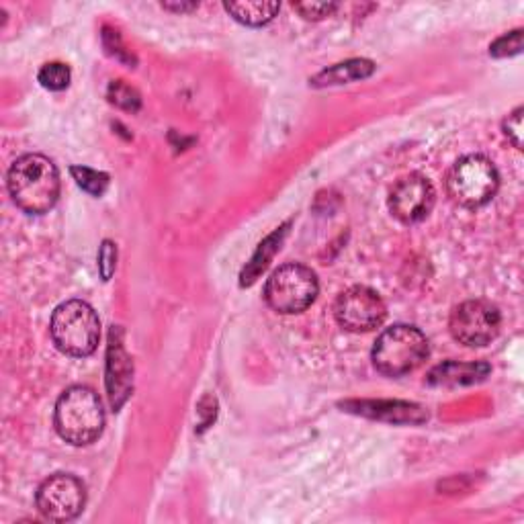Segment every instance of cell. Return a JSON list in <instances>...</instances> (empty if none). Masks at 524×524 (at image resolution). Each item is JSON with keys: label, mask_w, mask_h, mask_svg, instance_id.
I'll use <instances>...</instances> for the list:
<instances>
[{"label": "cell", "mask_w": 524, "mask_h": 524, "mask_svg": "<svg viewBox=\"0 0 524 524\" xmlns=\"http://www.w3.org/2000/svg\"><path fill=\"white\" fill-rule=\"evenodd\" d=\"M7 185L19 209L31 215H43L60 197V172L50 158L25 154L13 162Z\"/></svg>", "instance_id": "6da1fadb"}, {"label": "cell", "mask_w": 524, "mask_h": 524, "mask_svg": "<svg viewBox=\"0 0 524 524\" xmlns=\"http://www.w3.org/2000/svg\"><path fill=\"white\" fill-rule=\"evenodd\" d=\"M54 424L62 439L74 447L95 443L105 428L99 393L84 385L68 387L56 404Z\"/></svg>", "instance_id": "7a4b0ae2"}, {"label": "cell", "mask_w": 524, "mask_h": 524, "mask_svg": "<svg viewBox=\"0 0 524 524\" xmlns=\"http://www.w3.org/2000/svg\"><path fill=\"white\" fill-rule=\"evenodd\" d=\"M50 332L62 353L70 357H89L99 346L101 322L89 303L72 299L58 305Z\"/></svg>", "instance_id": "3957f363"}, {"label": "cell", "mask_w": 524, "mask_h": 524, "mask_svg": "<svg viewBox=\"0 0 524 524\" xmlns=\"http://www.w3.org/2000/svg\"><path fill=\"white\" fill-rule=\"evenodd\" d=\"M426 357V336L408 324L387 328L373 346V365L387 377H402L416 371Z\"/></svg>", "instance_id": "277c9868"}, {"label": "cell", "mask_w": 524, "mask_h": 524, "mask_svg": "<svg viewBox=\"0 0 524 524\" xmlns=\"http://www.w3.org/2000/svg\"><path fill=\"white\" fill-rule=\"evenodd\" d=\"M500 187V174L486 156H465L449 172V197L461 207L475 209L486 205Z\"/></svg>", "instance_id": "5b68a950"}, {"label": "cell", "mask_w": 524, "mask_h": 524, "mask_svg": "<svg viewBox=\"0 0 524 524\" xmlns=\"http://www.w3.org/2000/svg\"><path fill=\"white\" fill-rule=\"evenodd\" d=\"M318 291L316 273L297 262H289L279 267L267 281L265 299L279 314H299L316 301Z\"/></svg>", "instance_id": "8992f818"}, {"label": "cell", "mask_w": 524, "mask_h": 524, "mask_svg": "<svg viewBox=\"0 0 524 524\" xmlns=\"http://www.w3.org/2000/svg\"><path fill=\"white\" fill-rule=\"evenodd\" d=\"M502 326L500 310L486 299H469L453 310L449 330L459 344L486 346L498 334Z\"/></svg>", "instance_id": "52a82bcc"}, {"label": "cell", "mask_w": 524, "mask_h": 524, "mask_svg": "<svg viewBox=\"0 0 524 524\" xmlns=\"http://www.w3.org/2000/svg\"><path fill=\"white\" fill-rule=\"evenodd\" d=\"M37 508L52 522L74 520L86 504V488L72 473L50 475L37 490Z\"/></svg>", "instance_id": "ba28073f"}, {"label": "cell", "mask_w": 524, "mask_h": 524, "mask_svg": "<svg viewBox=\"0 0 524 524\" xmlns=\"http://www.w3.org/2000/svg\"><path fill=\"white\" fill-rule=\"evenodd\" d=\"M336 322L348 332H371L379 328L387 316L383 299L369 287L346 289L334 305Z\"/></svg>", "instance_id": "9c48e42d"}, {"label": "cell", "mask_w": 524, "mask_h": 524, "mask_svg": "<svg viewBox=\"0 0 524 524\" xmlns=\"http://www.w3.org/2000/svg\"><path fill=\"white\" fill-rule=\"evenodd\" d=\"M434 187L422 174H408L393 185L389 193V209L402 224H416L432 211Z\"/></svg>", "instance_id": "30bf717a"}, {"label": "cell", "mask_w": 524, "mask_h": 524, "mask_svg": "<svg viewBox=\"0 0 524 524\" xmlns=\"http://www.w3.org/2000/svg\"><path fill=\"white\" fill-rule=\"evenodd\" d=\"M117 334L119 330L111 332L109 363H107V387H109L111 406L115 410H119L127 400L131 391V375H134V365H131V359L125 353V348L117 338Z\"/></svg>", "instance_id": "8fae6325"}, {"label": "cell", "mask_w": 524, "mask_h": 524, "mask_svg": "<svg viewBox=\"0 0 524 524\" xmlns=\"http://www.w3.org/2000/svg\"><path fill=\"white\" fill-rule=\"evenodd\" d=\"M492 367L488 363H457L449 361L434 367L428 375V383L436 387H463L484 381L490 375Z\"/></svg>", "instance_id": "7c38bea8"}, {"label": "cell", "mask_w": 524, "mask_h": 524, "mask_svg": "<svg viewBox=\"0 0 524 524\" xmlns=\"http://www.w3.org/2000/svg\"><path fill=\"white\" fill-rule=\"evenodd\" d=\"M353 408L355 410L351 412H357L369 418H377V420L396 422V424H404V422L418 424L426 420V414L422 412V408L414 404H404V402H361V404H353Z\"/></svg>", "instance_id": "4fadbf2b"}, {"label": "cell", "mask_w": 524, "mask_h": 524, "mask_svg": "<svg viewBox=\"0 0 524 524\" xmlns=\"http://www.w3.org/2000/svg\"><path fill=\"white\" fill-rule=\"evenodd\" d=\"M375 72L373 62L369 60H351L344 64H336L330 70L320 72L314 78V86H334V84H346V82H355L361 78H367Z\"/></svg>", "instance_id": "5bb4252c"}, {"label": "cell", "mask_w": 524, "mask_h": 524, "mask_svg": "<svg viewBox=\"0 0 524 524\" xmlns=\"http://www.w3.org/2000/svg\"><path fill=\"white\" fill-rule=\"evenodd\" d=\"M224 9L242 25H248V27H260V25H267L271 23L277 13H279V3H260V0H256V3H250V0H246V3H226Z\"/></svg>", "instance_id": "9a60e30c"}, {"label": "cell", "mask_w": 524, "mask_h": 524, "mask_svg": "<svg viewBox=\"0 0 524 524\" xmlns=\"http://www.w3.org/2000/svg\"><path fill=\"white\" fill-rule=\"evenodd\" d=\"M283 234H285V232H283ZM283 234H281V236H283ZM281 236H279V232H277V234H273L271 238H267L265 242L260 244L258 252L254 254V258L250 260V265L246 267V271H244V275H242V285H250V283L260 275V271H265V267L269 265V260L273 258V254L277 252V248H279V244H281Z\"/></svg>", "instance_id": "2e32d148"}, {"label": "cell", "mask_w": 524, "mask_h": 524, "mask_svg": "<svg viewBox=\"0 0 524 524\" xmlns=\"http://www.w3.org/2000/svg\"><path fill=\"white\" fill-rule=\"evenodd\" d=\"M70 172H72L74 181L78 183V187L86 193H91L93 197H101L109 187V177L105 172L86 168V166H72Z\"/></svg>", "instance_id": "e0dca14e"}, {"label": "cell", "mask_w": 524, "mask_h": 524, "mask_svg": "<svg viewBox=\"0 0 524 524\" xmlns=\"http://www.w3.org/2000/svg\"><path fill=\"white\" fill-rule=\"evenodd\" d=\"M43 89L48 91H64L70 84V68L62 62H50L43 66L37 74Z\"/></svg>", "instance_id": "ac0fdd59"}, {"label": "cell", "mask_w": 524, "mask_h": 524, "mask_svg": "<svg viewBox=\"0 0 524 524\" xmlns=\"http://www.w3.org/2000/svg\"><path fill=\"white\" fill-rule=\"evenodd\" d=\"M109 97L115 105L127 109V111H136L140 107V95L131 89V86L123 84L121 80L113 82L111 89H109Z\"/></svg>", "instance_id": "d6986e66"}, {"label": "cell", "mask_w": 524, "mask_h": 524, "mask_svg": "<svg viewBox=\"0 0 524 524\" xmlns=\"http://www.w3.org/2000/svg\"><path fill=\"white\" fill-rule=\"evenodd\" d=\"M522 48V31H512L504 37H500L494 46L490 48V54L496 58H506V56H514L518 54Z\"/></svg>", "instance_id": "ffe728a7"}, {"label": "cell", "mask_w": 524, "mask_h": 524, "mask_svg": "<svg viewBox=\"0 0 524 524\" xmlns=\"http://www.w3.org/2000/svg\"><path fill=\"white\" fill-rule=\"evenodd\" d=\"M293 9L297 13H301V17H305V19L318 21V19L330 17L338 9V5L336 3H297V5H293Z\"/></svg>", "instance_id": "44dd1931"}, {"label": "cell", "mask_w": 524, "mask_h": 524, "mask_svg": "<svg viewBox=\"0 0 524 524\" xmlns=\"http://www.w3.org/2000/svg\"><path fill=\"white\" fill-rule=\"evenodd\" d=\"M115 260H117V250H115L113 242L105 240L103 246H101V252H99V271H101L105 281H109L113 271H115Z\"/></svg>", "instance_id": "7402d4cb"}, {"label": "cell", "mask_w": 524, "mask_h": 524, "mask_svg": "<svg viewBox=\"0 0 524 524\" xmlns=\"http://www.w3.org/2000/svg\"><path fill=\"white\" fill-rule=\"evenodd\" d=\"M506 129V136L510 138V142L520 150L522 148V109H516L504 123Z\"/></svg>", "instance_id": "603a6c76"}, {"label": "cell", "mask_w": 524, "mask_h": 524, "mask_svg": "<svg viewBox=\"0 0 524 524\" xmlns=\"http://www.w3.org/2000/svg\"><path fill=\"white\" fill-rule=\"evenodd\" d=\"M166 9H174V11H193L197 5L195 3H191V5H174V7H170V5H164Z\"/></svg>", "instance_id": "cb8c5ba5"}]
</instances>
